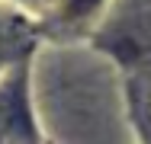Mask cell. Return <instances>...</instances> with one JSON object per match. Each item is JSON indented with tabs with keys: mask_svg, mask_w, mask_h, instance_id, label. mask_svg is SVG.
Listing matches in <instances>:
<instances>
[{
	"mask_svg": "<svg viewBox=\"0 0 151 144\" xmlns=\"http://www.w3.org/2000/svg\"><path fill=\"white\" fill-rule=\"evenodd\" d=\"M93 3H96V0H74V6H77V10H87V6H93Z\"/></svg>",
	"mask_w": 151,
	"mask_h": 144,
	"instance_id": "cell-1",
	"label": "cell"
}]
</instances>
